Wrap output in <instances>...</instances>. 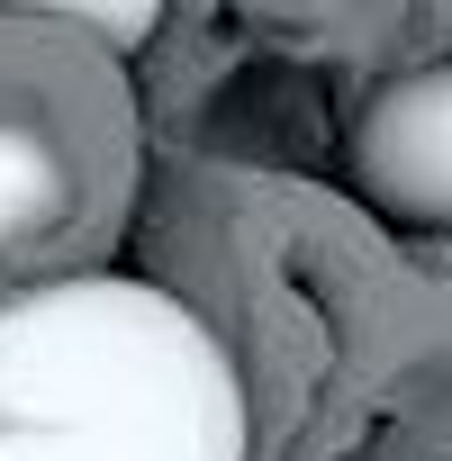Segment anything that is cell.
Instances as JSON below:
<instances>
[{"label":"cell","instance_id":"cell-1","mask_svg":"<svg viewBox=\"0 0 452 461\" xmlns=\"http://www.w3.org/2000/svg\"><path fill=\"white\" fill-rule=\"evenodd\" d=\"M245 380L154 281H55L0 308V461H245Z\"/></svg>","mask_w":452,"mask_h":461},{"label":"cell","instance_id":"cell-2","mask_svg":"<svg viewBox=\"0 0 452 461\" xmlns=\"http://www.w3.org/2000/svg\"><path fill=\"white\" fill-rule=\"evenodd\" d=\"M353 181L398 226H452V64L398 73L353 127Z\"/></svg>","mask_w":452,"mask_h":461},{"label":"cell","instance_id":"cell-3","mask_svg":"<svg viewBox=\"0 0 452 461\" xmlns=\"http://www.w3.org/2000/svg\"><path fill=\"white\" fill-rule=\"evenodd\" d=\"M64 217V154L46 127L0 118V272H10L46 226Z\"/></svg>","mask_w":452,"mask_h":461},{"label":"cell","instance_id":"cell-4","mask_svg":"<svg viewBox=\"0 0 452 461\" xmlns=\"http://www.w3.org/2000/svg\"><path fill=\"white\" fill-rule=\"evenodd\" d=\"M0 10H46V19H82L109 46H145L163 28V0H0Z\"/></svg>","mask_w":452,"mask_h":461}]
</instances>
